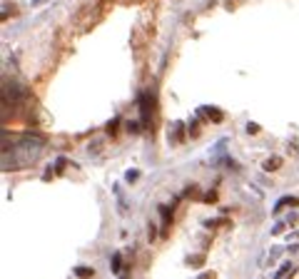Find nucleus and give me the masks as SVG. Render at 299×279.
<instances>
[{
	"label": "nucleus",
	"instance_id": "f257e3e1",
	"mask_svg": "<svg viewBox=\"0 0 299 279\" xmlns=\"http://www.w3.org/2000/svg\"><path fill=\"white\" fill-rule=\"evenodd\" d=\"M152 110H155V95L142 93L140 95V120H142V127L152 125Z\"/></svg>",
	"mask_w": 299,
	"mask_h": 279
},
{
	"label": "nucleus",
	"instance_id": "f03ea898",
	"mask_svg": "<svg viewBox=\"0 0 299 279\" xmlns=\"http://www.w3.org/2000/svg\"><path fill=\"white\" fill-rule=\"evenodd\" d=\"M169 145H180V142H185V122H180V120H175L172 125H169Z\"/></svg>",
	"mask_w": 299,
	"mask_h": 279
},
{
	"label": "nucleus",
	"instance_id": "7ed1b4c3",
	"mask_svg": "<svg viewBox=\"0 0 299 279\" xmlns=\"http://www.w3.org/2000/svg\"><path fill=\"white\" fill-rule=\"evenodd\" d=\"M197 115H202V117H207V120H212V122H222V120H224V112L220 110V107H212V105L197 107Z\"/></svg>",
	"mask_w": 299,
	"mask_h": 279
},
{
	"label": "nucleus",
	"instance_id": "20e7f679",
	"mask_svg": "<svg viewBox=\"0 0 299 279\" xmlns=\"http://www.w3.org/2000/svg\"><path fill=\"white\" fill-rule=\"evenodd\" d=\"M282 165H284L282 157H267V160L262 162V169H264V172H274V169H280Z\"/></svg>",
	"mask_w": 299,
	"mask_h": 279
},
{
	"label": "nucleus",
	"instance_id": "39448f33",
	"mask_svg": "<svg viewBox=\"0 0 299 279\" xmlns=\"http://www.w3.org/2000/svg\"><path fill=\"white\" fill-rule=\"evenodd\" d=\"M282 207H299V197H282L280 202H277V207H274V214H280Z\"/></svg>",
	"mask_w": 299,
	"mask_h": 279
},
{
	"label": "nucleus",
	"instance_id": "423d86ee",
	"mask_svg": "<svg viewBox=\"0 0 299 279\" xmlns=\"http://www.w3.org/2000/svg\"><path fill=\"white\" fill-rule=\"evenodd\" d=\"M187 135L192 137V140H197L200 135H202V125H200V120L195 117V120H189V125H187Z\"/></svg>",
	"mask_w": 299,
	"mask_h": 279
},
{
	"label": "nucleus",
	"instance_id": "0eeeda50",
	"mask_svg": "<svg viewBox=\"0 0 299 279\" xmlns=\"http://www.w3.org/2000/svg\"><path fill=\"white\" fill-rule=\"evenodd\" d=\"M205 262H207V254H189L187 260H185V264H187V267H195V269H197V267H202Z\"/></svg>",
	"mask_w": 299,
	"mask_h": 279
},
{
	"label": "nucleus",
	"instance_id": "6e6552de",
	"mask_svg": "<svg viewBox=\"0 0 299 279\" xmlns=\"http://www.w3.org/2000/svg\"><path fill=\"white\" fill-rule=\"evenodd\" d=\"M93 274H95L93 267H75V277H80V279H90Z\"/></svg>",
	"mask_w": 299,
	"mask_h": 279
},
{
	"label": "nucleus",
	"instance_id": "1a4fd4ad",
	"mask_svg": "<svg viewBox=\"0 0 299 279\" xmlns=\"http://www.w3.org/2000/svg\"><path fill=\"white\" fill-rule=\"evenodd\" d=\"M110 267H112V274H117V272L122 269V254H120V252H115V254H112V262H110Z\"/></svg>",
	"mask_w": 299,
	"mask_h": 279
},
{
	"label": "nucleus",
	"instance_id": "9d476101",
	"mask_svg": "<svg viewBox=\"0 0 299 279\" xmlns=\"http://www.w3.org/2000/svg\"><path fill=\"white\" fill-rule=\"evenodd\" d=\"M292 272V262H284L280 269H277V274H274V279H287V274Z\"/></svg>",
	"mask_w": 299,
	"mask_h": 279
},
{
	"label": "nucleus",
	"instance_id": "9b49d317",
	"mask_svg": "<svg viewBox=\"0 0 299 279\" xmlns=\"http://www.w3.org/2000/svg\"><path fill=\"white\" fill-rule=\"evenodd\" d=\"M125 180H127V182H130V185H132V182H137V180H140V169H127V175H125Z\"/></svg>",
	"mask_w": 299,
	"mask_h": 279
},
{
	"label": "nucleus",
	"instance_id": "f8f14e48",
	"mask_svg": "<svg viewBox=\"0 0 299 279\" xmlns=\"http://www.w3.org/2000/svg\"><path fill=\"white\" fill-rule=\"evenodd\" d=\"M147 237H150V242H152V240L157 237V227H155V224H150V229H147Z\"/></svg>",
	"mask_w": 299,
	"mask_h": 279
},
{
	"label": "nucleus",
	"instance_id": "ddd939ff",
	"mask_svg": "<svg viewBox=\"0 0 299 279\" xmlns=\"http://www.w3.org/2000/svg\"><path fill=\"white\" fill-rule=\"evenodd\" d=\"M260 130H262V127H260V125H254V122H249V125H247V132H249V135L260 132Z\"/></svg>",
	"mask_w": 299,
	"mask_h": 279
},
{
	"label": "nucleus",
	"instance_id": "4468645a",
	"mask_svg": "<svg viewBox=\"0 0 299 279\" xmlns=\"http://www.w3.org/2000/svg\"><path fill=\"white\" fill-rule=\"evenodd\" d=\"M100 149H102V140H97V142L90 145V152H100Z\"/></svg>",
	"mask_w": 299,
	"mask_h": 279
},
{
	"label": "nucleus",
	"instance_id": "2eb2a0df",
	"mask_svg": "<svg viewBox=\"0 0 299 279\" xmlns=\"http://www.w3.org/2000/svg\"><path fill=\"white\" fill-rule=\"evenodd\" d=\"M197 279H217V274H215V272H202Z\"/></svg>",
	"mask_w": 299,
	"mask_h": 279
},
{
	"label": "nucleus",
	"instance_id": "dca6fc26",
	"mask_svg": "<svg viewBox=\"0 0 299 279\" xmlns=\"http://www.w3.org/2000/svg\"><path fill=\"white\" fill-rule=\"evenodd\" d=\"M205 202H217V192H207V197H205Z\"/></svg>",
	"mask_w": 299,
	"mask_h": 279
},
{
	"label": "nucleus",
	"instance_id": "f3484780",
	"mask_svg": "<svg viewBox=\"0 0 299 279\" xmlns=\"http://www.w3.org/2000/svg\"><path fill=\"white\" fill-rule=\"evenodd\" d=\"M282 232H284V224H282V222H280V224H277V227L272 229V234H282Z\"/></svg>",
	"mask_w": 299,
	"mask_h": 279
},
{
	"label": "nucleus",
	"instance_id": "a211bd4d",
	"mask_svg": "<svg viewBox=\"0 0 299 279\" xmlns=\"http://www.w3.org/2000/svg\"><path fill=\"white\" fill-rule=\"evenodd\" d=\"M42 3H45V0H33V5H42Z\"/></svg>",
	"mask_w": 299,
	"mask_h": 279
}]
</instances>
